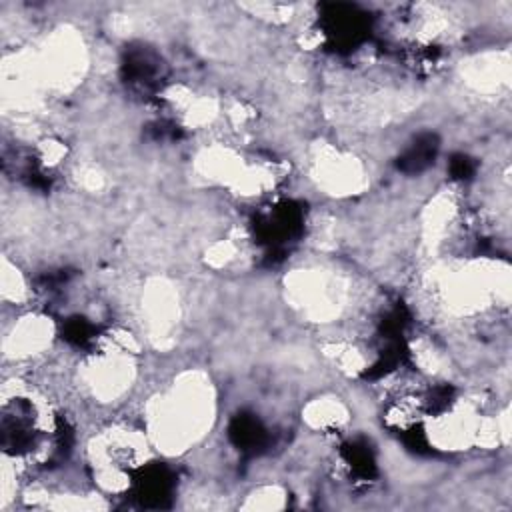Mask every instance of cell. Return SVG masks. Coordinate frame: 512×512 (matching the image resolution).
I'll use <instances>...</instances> for the list:
<instances>
[{"instance_id": "1", "label": "cell", "mask_w": 512, "mask_h": 512, "mask_svg": "<svg viewBox=\"0 0 512 512\" xmlns=\"http://www.w3.org/2000/svg\"><path fill=\"white\" fill-rule=\"evenodd\" d=\"M54 338L52 320L40 312L18 314L12 326L4 328V354L14 362H26L50 350Z\"/></svg>"}]
</instances>
